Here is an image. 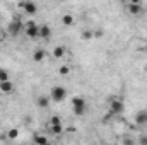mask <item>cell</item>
Here are the masks:
<instances>
[{
  "instance_id": "obj_1",
  "label": "cell",
  "mask_w": 147,
  "mask_h": 145,
  "mask_svg": "<svg viewBox=\"0 0 147 145\" xmlns=\"http://www.w3.org/2000/svg\"><path fill=\"white\" fill-rule=\"evenodd\" d=\"M65 97H67V89H65L63 85H55V87H51V91H50V99H51V101L62 103Z\"/></svg>"
},
{
  "instance_id": "obj_2",
  "label": "cell",
  "mask_w": 147,
  "mask_h": 145,
  "mask_svg": "<svg viewBox=\"0 0 147 145\" xmlns=\"http://www.w3.org/2000/svg\"><path fill=\"white\" fill-rule=\"evenodd\" d=\"M72 108H74V113H75L77 116H82V114H86V108H87V104H86L84 97H79V96H75V97L72 99Z\"/></svg>"
},
{
  "instance_id": "obj_3",
  "label": "cell",
  "mask_w": 147,
  "mask_h": 145,
  "mask_svg": "<svg viewBox=\"0 0 147 145\" xmlns=\"http://www.w3.org/2000/svg\"><path fill=\"white\" fill-rule=\"evenodd\" d=\"M24 33H26L29 38H38L39 36V24H36L34 21L24 22Z\"/></svg>"
},
{
  "instance_id": "obj_4",
  "label": "cell",
  "mask_w": 147,
  "mask_h": 145,
  "mask_svg": "<svg viewBox=\"0 0 147 145\" xmlns=\"http://www.w3.org/2000/svg\"><path fill=\"white\" fill-rule=\"evenodd\" d=\"M21 31H24V22H22L19 17H16V19L9 24V33H10L12 36H17Z\"/></svg>"
},
{
  "instance_id": "obj_5",
  "label": "cell",
  "mask_w": 147,
  "mask_h": 145,
  "mask_svg": "<svg viewBox=\"0 0 147 145\" xmlns=\"http://www.w3.org/2000/svg\"><path fill=\"white\" fill-rule=\"evenodd\" d=\"M19 7L24 10V14H29V15H33V14L38 12V5L34 3V2H21Z\"/></svg>"
},
{
  "instance_id": "obj_6",
  "label": "cell",
  "mask_w": 147,
  "mask_h": 145,
  "mask_svg": "<svg viewBox=\"0 0 147 145\" xmlns=\"http://www.w3.org/2000/svg\"><path fill=\"white\" fill-rule=\"evenodd\" d=\"M127 9H128V12H130V14H134V15H139V14H142V12H144V9H142V5H140V2H139V0H132V2L127 5Z\"/></svg>"
},
{
  "instance_id": "obj_7",
  "label": "cell",
  "mask_w": 147,
  "mask_h": 145,
  "mask_svg": "<svg viewBox=\"0 0 147 145\" xmlns=\"http://www.w3.org/2000/svg\"><path fill=\"white\" fill-rule=\"evenodd\" d=\"M123 109H125V104L120 99H113L111 101V104H110L111 114H120V113H123Z\"/></svg>"
},
{
  "instance_id": "obj_8",
  "label": "cell",
  "mask_w": 147,
  "mask_h": 145,
  "mask_svg": "<svg viewBox=\"0 0 147 145\" xmlns=\"http://www.w3.org/2000/svg\"><path fill=\"white\" fill-rule=\"evenodd\" d=\"M135 123L137 125H147V111L146 109H140V111H137V114H135Z\"/></svg>"
},
{
  "instance_id": "obj_9",
  "label": "cell",
  "mask_w": 147,
  "mask_h": 145,
  "mask_svg": "<svg viewBox=\"0 0 147 145\" xmlns=\"http://www.w3.org/2000/svg\"><path fill=\"white\" fill-rule=\"evenodd\" d=\"M50 36H51V28H50L48 24H41V26H39V38L48 39Z\"/></svg>"
},
{
  "instance_id": "obj_10",
  "label": "cell",
  "mask_w": 147,
  "mask_h": 145,
  "mask_svg": "<svg viewBox=\"0 0 147 145\" xmlns=\"http://www.w3.org/2000/svg\"><path fill=\"white\" fill-rule=\"evenodd\" d=\"M50 96H38V99H36V104L39 106L41 109H46L48 106H50Z\"/></svg>"
},
{
  "instance_id": "obj_11",
  "label": "cell",
  "mask_w": 147,
  "mask_h": 145,
  "mask_svg": "<svg viewBox=\"0 0 147 145\" xmlns=\"http://www.w3.org/2000/svg\"><path fill=\"white\" fill-rule=\"evenodd\" d=\"M74 22H75V19H74V15L72 14H63L62 15V24L65 26V28H70V26H74Z\"/></svg>"
},
{
  "instance_id": "obj_12",
  "label": "cell",
  "mask_w": 147,
  "mask_h": 145,
  "mask_svg": "<svg viewBox=\"0 0 147 145\" xmlns=\"http://www.w3.org/2000/svg\"><path fill=\"white\" fill-rule=\"evenodd\" d=\"M45 58H46V51H45V50H41V48H39V50H36V51L33 53V62H36V63L43 62Z\"/></svg>"
},
{
  "instance_id": "obj_13",
  "label": "cell",
  "mask_w": 147,
  "mask_h": 145,
  "mask_svg": "<svg viewBox=\"0 0 147 145\" xmlns=\"http://www.w3.org/2000/svg\"><path fill=\"white\" fill-rule=\"evenodd\" d=\"M0 91L5 92V94H10V92L14 91V84H12L10 80H7V82H0Z\"/></svg>"
},
{
  "instance_id": "obj_14",
  "label": "cell",
  "mask_w": 147,
  "mask_h": 145,
  "mask_svg": "<svg viewBox=\"0 0 147 145\" xmlns=\"http://www.w3.org/2000/svg\"><path fill=\"white\" fill-rule=\"evenodd\" d=\"M34 144L36 145H50V140L46 135H41V133H36L34 135Z\"/></svg>"
},
{
  "instance_id": "obj_15",
  "label": "cell",
  "mask_w": 147,
  "mask_h": 145,
  "mask_svg": "<svg viewBox=\"0 0 147 145\" xmlns=\"http://www.w3.org/2000/svg\"><path fill=\"white\" fill-rule=\"evenodd\" d=\"M65 55V48L63 46H55V50H53V56L55 58H62Z\"/></svg>"
},
{
  "instance_id": "obj_16",
  "label": "cell",
  "mask_w": 147,
  "mask_h": 145,
  "mask_svg": "<svg viewBox=\"0 0 147 145\" xmlns=\"http://www.w3.org/2000/svg\"><path fill=\"white\" fill-rule=\"evenodd\" d=\"M17 137H19V128H12V130L7 132V138L9 140H16Z\"/></svg>"
},
{
  "instance_id": "obj_17",
  "label": "cell",
  "mask_w": 147,
  "mask_h": 145,
  "mask_svg": "<svg viewBox=\"0 0 147 145\" xmlns=\"http://www.w3.org/2000/svg\"><path fill=\"white\" fill-rule=\"evenodd\" d=\"M50 132H51L53 135H62L63 126H62V125H53V126H50Z\"/></svg>"
},
{
  "instance_id": "obj_18",
  "label": "cell",
  "mask_w": 147,
  "mask_h": 145,
  "mask_svg": "<svg viewBox=\"0 0 147 145\" xmlns=\"http://www.w3.org/2000/svg\"><path fill=\"white\" fill-rule=\"evenodd\" d=\"M9 80V72L5 68H0V82H7Z\"/></svg>"
},
{
  "instance_id": "obj_19",
  "label": "cell",
  "mask_w": 147,
  "mask_h": 145,
  "mask_svg": "<svg viewBox=\"0 0 147 145\" xmlns=\"http://www.w3.org/2000/svg\"><path fill=\"white\" fill-rule=\"evenodd\" d=\"M53 125H62V119H60V116H51L50 118V126H53Z\"/></svg>"
},
{
  "instance_id": "obj_20",
  "label": "cell",
  "mask_w": 147,
  "mask_h": 145,
  "mask_svg": "<svg viewBox=\"0 0 147 145\" xmlns=\"http://www.w3.org/2000/svg\"><path fill=\"white\" fill-rule=\"evenodd\" d=\"M92 38H94V33H92V31H89V29L82 33V39H84V41H89V39H92Z\"/></svg>"
},
{
  "instance_id": "obj_21",
  "label": "cell",
  "mask_w": 147,
  "mask_h": 145,
  "mask_svg": "<svg viewBox=\"0 0 147 145\" xmlns=\"http://www.w3.org/2000/svg\"><path fill=\"white\" fill-rule=\"evenodd\" d=\"M58 73H60V75H69V73H70V67H69V65H62V67L58 68Z\"/></svg>"
},
{
  "instance_id": "obj_22",
  "label": "cell",
  "mask_w": 147,
  "mask_h": 145,
  "mask_svg": "<svg viewBox=\"0 0 147 145\" xmlns=\"http://www.w3.org/2000/svg\"><path fill=\"white\" fill-rule=\"evenodd\" d=\"M139 142H140V145H147V137H140Z\"/></svg>"
},
{
  "instance_id": "obj_23",
  "label": "cell",
  "mask_w": 147,
  "mask_h": 145,
  "mask_svg": "<svg viewBox=\"0 0 147 145\" xmlns=\"http://www.w3.org/2000/svg\"><path fill=\"white\" fill-rule=\"evenodd\" d=\"M103 36V31H94V38H101Z\"/></svg>"
},
{
  "instance_id": "obj_24",
  "label": "cell",
  "mask_w": 147,
  "mask_h": 145,
  "mask_svg": "<svg viewBox=\"0 0 147 145\" xmlns=\"http://www.w3.org/2000/svg\"><path fill=\"white\" fill-rule=\"evenodd\" d=\"M0 38H2V31H0Z\"/></svg>"
}]
</instances>
